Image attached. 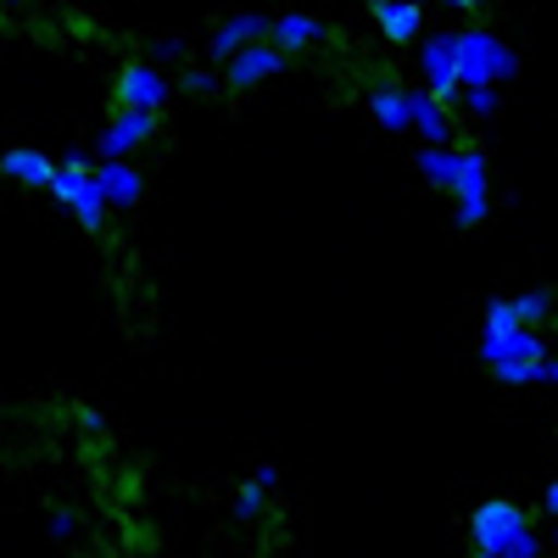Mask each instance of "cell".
Here are the masks:
<instances>
[{
    "mask_svg": "<svg viewBox=\"0 0 558 558\" xmlns=\"http://www.w3.org/2000/svg\"><path fill=\"white\" fill-rule=\"evenodd\" d=\"M458 39V89H497L520 73V57H514V45H502L497 28H452Z\"/></svg>",
    "mask_w": 558,
    "mask_h": 558,
    "instance_id": "6da1fadb",
    "label": "cell"
},
{
    "mask_svg": "<svg viewBox=\"0 0 558 558\" xmlns=\"http://www.w3.org/2000/svg\"><path fill=\"white\" fill-rule=\"evenodd\" d=\"M492 213V162L481 146H458V179H452V223L475 229Z\"/></svg>",
    "mask_w": 558,
    "mask_h": 558,
    "instance_id": "7a4b0ae2",
    "label": "cell"
},
{
    "mask_svg": "<svg viewBox=\"0 0 558 558\" xmlns=\"http://www.w3.org/2000/svg\"><path fill=\"white\" fill-rule=\"evenodd\" d=\"M112 101H118V112H151V118H162L168 101H173V78L162 68H151L146 57H134L112 78Z\"/></svg>",
    "mask_w": 558,
    "mask_h": 558,
    "instance_id": "3957f363",
    "label": "cell"
},
{
    "mask_svg": "<svg viewBox=\"0 0 558 558\" xmlns=\"http://www.w3.org/2000/svg\"><path fill=\"white\" fill-rule=\"evenodd\" d=\"M418 73H425V96L441 101L447 112L463 101V89H458V39H452V28H425V45H418Z\"/></svg>",
    "mask_w": 558,
    "mask_h": 558,
    "instance_id": "277c9868",
    "label": "cell"
},
{
    "mask_svg": "<svg viewBox=\"0 0 558 558\" xmlns=\"http://www.w3.org/2000/svg\"><path fill=\"white\" fill-rule=\"evenodd\" d=\"M525 525H531V514L514 497H486V502H475V514H470V547L475 553H502Z\"/></svg>",
    "mask_w": 558,
    "mask_h": 558,
    "instance_id": "5b68a950",
    "label": "cell"
},
{
    "mask_svg": "<svg viewBox=\"0 0 558 558\" xmlns=\"http://www.w3.org/2000/svg\"><path fill=\"white\" fill-rule=\"evenodd\" d=\"M157 123L162 118H151V112H112V123L96 134V162H129L146 140H157Z\"/></svg>",
    "mask_w": 558,
    "mask_h": 558,
    "instance_id": "8992f818",
    "label": "cell"
},
{
    "mask_svg": "<svg viewBox=\"0 0 558 558\" xmlns=\"http://www.w3.org/2000/svg\"><path fill=\"white\" fill-rule=\"evenodd\" d=\"M286 51H279V45H268V39H257V45H246L241 57H229L223 62V89H257V84H268V78H279L286 73Z\"/></svg>",
    "mask_w": 558,
    "mask_h": 558,
    "instance_id": "52a82bcc",
    "label": "cell"
},
{
    "mask_svg": "<svg viewBox=\"0 0 558 558\" xmlns=\"http://www.w3.org/2000/svg\"><path fill=\"white\" fill-rule=\"evenodd\" d=\"M368 17H375L386 45H418L425 39V0H368Z\"/></svg>",
    "mask_w": 558,
    "mask_h": 558,
    "instance_id": "ba28073f",
    "label": "cell"
},
{
    "mask_svg": "<svg viewBox=\"0 0 558 558\" xmlns=\"http://www.w3.org/2000/svg\"><path fill=\"white\" fill-rule=\"evenodd\" d=\"M257 39H268V17H263V12H235V17H223V23L213 28V39H207V57L223 68L229 57H241L246 45H257Z\"/></svg>",
    "mask_w": 558,
    "mask_h": 558,
    "instance_id": "9c48e42d",
    "label": "cell"
},
{
    "mask_svg": "<svg viewBox=\"0 0 558 558\" xmlns=\"http://www.w3.org/2000/svg\"><path fill=\"white\" fill-rule=\"evenodd\" d=\"M96 191H101L107 213H129V207H140V196H146V173H140L134 162H96Z\"/></svg>",
    "mask_w": 558,
    "mask_h": 558,
    "instance_id": "30bf717a",
    "label": "cell"
},
{
    "mask_svg": "<svg viewBox=\"0 0 558 558\" xmlns=\"http://www.w3.org/2000/svg\"><path fill=\"white\" fill-rule=\"evenodd\" d=\"M268 45H279V51H318V45H330V28H324L318 17L307 12H279L268 17Z\"/></svg>",
    "mask_w": 558,
    "mask_h": 558,
    "instance_id": "8fae6325",
    "label": "cell"
},
{
    "mask_svg": "<svg viewBox=\"0 0 558 558\" xmlns=\"http://www.w3.org/2000/svg\"><path fill=\"white\" fill-rule=\"evenodd\" d=\"M408 129L425 134V146H458V123L441 101H430L425 89H408Z\"/></svg>",
    "mask_w": 558,
    "mask_h": 558,
    "instance_id": "7c38bea8",
    "label": "cell"
},
{
    "mask_svg": "<svg viewBox=\"0 0 558 558\" xmlns=\"http://www.w3.org/2000/svg\"><path fill=\"white\" fill-rule=\"evenodd\" d=\"M0 179H17V184H28V191H51L57 157L34 151V146H12V151H0Z\"/></svg>",
    "mask_w": 558,
    "mask_h": 558,
    "instance_id": "4fadbf2b",
    "label": "cell"
},
{
    "mask_svg": "<svg viewBox=\"0 0 558 558\" xmlns=\"http://www.w3.org/2000/svg\"><path fill=\"white\" fill-rule=\"evenodd\" d=\"M508 313H514V324H525V330H547L553 313H558V296L547 286H531L520 296H508Z\"/></svg>",
    "mask_w": 558,
    "mask_h": 558,
    "instance_id": "5bb4252c",
    "label": "cell"
},
{
    "mask_svg": "<svg viewBox=\"0 0 558 558\" xmlns=\"http://www.w3.org/2000/svg\"><path fill=\"white\" fill-rule=\"evenodd\" d=\"M368 112L380 118V129H391V134H408V89L402 84H375L368 89Z\"/></svg>",
    "mask_w": 558,
    "mask_h": 558,
    "instance_id": "9a60e30c",
    "label": "cell"
},
{
    "mask_svg": "<svg viewBox=\"0 0 558 558\" xmlns=\"http://www.w3.org/2000/svg\"><path fill=\"white\" fill-rule=\"evenodd\" d=\"M413 168L425 173L430 191H447V196H452V179H458V146H418Z\"/></svg>",
    "mask_w": 558,
    "mask_h": 558,
    "instance_id": "2e32d148",
    "label": "cell"
},
{
    "mask_svg": "<svg viewBox=\"0 0 558 558\" xmlns=\"http://www.w3.org/2000/svg\"><path fill=\"white\" fill-rule=\"evenodd\" d=\"M73 218H78V229H89V235H101V229H107V202H101V191H96V173H89V184H84V191L73 196V207H68Z\"/></svg>",
    "mask_w": 558,
    "mask_h": 558,
    "instance_id": "e0dca14e",
    "label": "cell"
},
{
    "mask_svg": "<svg viewBox=\"0 0 558 558\" xmlns=\"http://www.w3.org/2000/svg\"><path fill=\"white\" fill-rule=\"evenodd\" d=\"M218 89H223V78L213 68H184L173 78V96H218Z\"/></svg>",
    "mask_w": 558,
    "mask_h": 558,
    "instance_id": "ac0fdd59",
    "label": "cell"
},
{
    "mask_svg": "<svg viewBox=\"0 0 558 558\" xmlns=\"http://www.w3.org/2000/svg\"><path fill=\"white\" fill-rule=\"evenodd\" d=\"M263 508H268V492H263L257 481H241L235 502H229V514H235L241 525H252V520H263Z\"/></svg>",
    "mask_w": 558,
    "mask_h": 558,
    "instance_id": "d6986e66",
    "label": "cell"
},
{
    "mask_svg": "<svg viewBox=\"0 0 558 558\" xmlns=\"http://www.w3.org/2000/svg\"><path fill=\"white\" fill-rule=\"evenodd\" d=\"M184 57H191V39H179V34H168V39H157V45H151V57H146V62L168 73V68H184Z\"/></svg>",
    "mask_w": 558,
    "mask_h": 558,
    "instance_id": "ffe728a7",
    "label": "cell"
},
{
    "mask_svg": "<svg viewBox=\"0 0 558 558\" xmlns=\"http://www.w3.org/2000/svg\"><path fill=\"white\" fill-rule=\"evenodd\" d=\"M542 553H547V536H542L536 525H525V531H520L514 542H508L497 558H542Z\"/></svg>",
    "mask_w": 558,
    "mask_h": 558,
    "instance_id": "44dd1931",
    "label": "cell"
},
{
    "mask_svg": "<svg viewBox=\"0 0 558 558\" xmlns=\"http://www.w3.org/2000/svg\"><path fill=\"white\" fill-rule=\"evenodd\" d=\"M463 107H470V118H497L502 96L497 89H463Z\"/></svg>",
    "mask_w": 558,
    "mask_h": 558,
    "instance_id": "7402d4cb",
    "label": "cell"
},
{
    "mask_svg": "<svg viewBox=\"0 0 558 558\" xmlns=\"http://www.w3.org/2000/svg\"><path fill=\"white\" fill-rule=\"evenodd\" d=\"M45 531H51L57 542H73L78 536V514L73 508H51V514H45Z\"/></svg>",
    "mask_w": 558,
    "mask_h": 558,
    "instance_id": "603a6c76",
    "label": "cell"
},
{
    "mask_svg": "<svg viewBox=\"0 0 558 558\" xmlns=\"http://www.w3.org/2000/svg\"><path fill=\"white\" fill-rule=\"evenodd\" d=\"M73 418H78V430H84L89 441H107V413H101V408H78Z\"/></svg>",
    "mask_w": 558,
    "mask_h": 558,
    "instance_id": "cb8c5ba5",
    "label": "cell"
},
{
    "mask_svg": "<svg viewBox=\"0 0 558 558\" xmlns=\"http://www.w3.org/2000/svg\"><path fill=\"white\" fill-rule=\"evenodd\" d=\"M492 375H497L502 386H536V368H525V363H497Z\"/></svg>",
    "mask_w": 558,
    "mask_h": 558,
    "instance_id": "d4e9b609",
    "label": "cell"
},
{
    "mask_svg": "<svg viewBox=\"0 0 558 558\" xmlns=\"http://www.w3.org/2000/svg\"><path fill=\"white\" fill-rule=\"evenodd\" d=\"M57 162H62V168H96V151H89V146H68Z\"/></svg>",
    "mask_w": 558,
    "mask_h": 558,
    "instance_id": "484cf974",
    "label": "cell"
},
{
    "mask_svg": "<svg viewBox=\"0 0 558 558\" xmlns=\"http://www.w3.org/2000/svg\"><path fill=\"white\" fill-rule=\"evenodd\" d=\"M542 514H547V520H558V475H553V481H547V492H542Z\"/></svg>",
    "mask_w": 558,
    "mask_h": 558,
    "instance_id": "4316f807",
    "label": "cell"
},
{
    "mask_svg": "<svg viewBox=\"0 0 558 558\" xmlns=\"http://www.w3.org/2000/svg\"><path fill=\"white\" fill-rule=\"evenodd\" d=\"M536 386H558V357L536 363Z\"/></svg>",
    "mask_w": 558,
    "mask_h": 558,
    "instance_id": "83f0119b",
    "label": "cell"
},
{
    "mask_svg": "<svg viewBox=\"0 0 558 558\" xmlns=\"http://www.w3.org/2000/svg\"><path fill=\"white\" fill-rule=\"evenodd\" d=\"M252 481H257L263 492H274V486H279V470H274V463H257V475H252Z\"/></svg>",
    "mask_w": 558,
    "mask_h": 558,
    "instance_id": "f1b7e54d",
    "label": "cell"
},
{
    "mask_svg": "<svg viewBox=\"0 0 558 558\" xmlns=\"http://www.w3.org/2000/svg\"><path fill=\"white\" fill-rule=\"evenodd\" d=\"M441 7H452V12H481L486 0H441Z\"/></svg>",
    "mask_w": 558,
    "mask_h": 558,
    "instance_id": "f546056e",
    "label": "cell"
},
{
    "mask_svg": "<svg viewBox=\"0 0 558 558\" xmlns=\"http://www.w3.org/2000/svg\"><path fill=\"white\" fill-rule=\"evenodd\" d=\"M547 542H553V547H558V520H553V536H547Z\"/></svg>",
    "mask_w": 558,
    "mask_h": 558,
    "instance_id": "4dcf8cb0",
    "label": "cell"
},
{
    "mask_svg": "<svg viewBox=\"0 0 558 558\" xmlns=\"http://www.w3.org/2000/svg\"><path fill=\"white\" fill-rule=\"evenodd\" d=\"M0 7H23V0H0Z\"/></svg>",
    "mask_w": 558,
    "mask_h": 558,
    "instance_id": "1f68e13d",
    "label": "cell"
},
{
    "mask_svg": "<svg viewBox=\"0 0 558 558\" xmlns=\"http://www.w3.org/2000/svg\"><path fill=\"white\" fill-rule=\"evenodd\" d=\"M470 558H497V553H470Z\"/></svg>",
    "mask_w": 558,
    "mask_h": 558,
    "instance_id": "d6a6232c",
    "label": "cell"
}]
</instances>
